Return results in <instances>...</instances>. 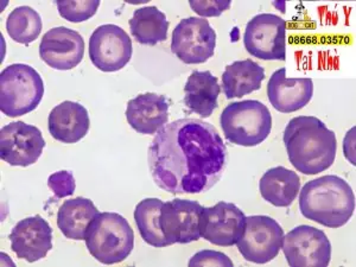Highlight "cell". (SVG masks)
I'll use <instances>...</instances> for the list:
<instances>
[{
  "label": "cell",
  "mask_w": 356,
  "mask_h": 267,
  "mask_svg": "<svg viewBox=\"0 0 356 267\" xmlns=\"http://www.w3.org/2000/svg\"><path fill=\"white\" fill-rule=\"evenodd\" d=\"M99 214L93 201L85 197L68 200L57 213V226L67 239L85 240L89 223Z\"/></svg>",
  "instance_id": "cell-23"
},
{
  "label": "cell",
  "mask_w": 356,
  "mask_h": 267,
  "mask_svg": "<svg viewBox=\"0 0 356 267\" xmlns=\"http://www.w3.org/2000/svg\"><path fill=\"white\" fill-rule=\"evenodd\" d=\"M163 204L164 202L162 200L144 199L138 203L134 209V221L142 239L147 245L157 248L170 246L159 225Z\"/></svg>",
  "instance_id": "cell-25"
},
{
  "label": "cell",
  "mask_w": 356,
  "mask_h": 267,
  "mask_svg": "<svg viewBox=\"0 0 356 267\" xmlns=\"http://www.w3.org/2000/svg\"><path fill=\"white\" fill-rule=\"evenodd\" d=\"M132 53L129 33L118 25H100L89 38L90 61L102 72L113 73L124 68L131 61Z\"/></svg>",
  "instance_id": "cell-11"
},
{
  "label": "cell",
  "mask_w": 356,
  "mask_h": 267,
  "mask_svg": "<svg viewBox=\"0 0 356 267\" xmlns=\"http://www.w3.org/2000/svg\"><path fill=\"white\" fill-rule=\"evenodd\" d=\"M283 252L291 267H327L332 260V243L323 231L302 225L284 236Z\"/></svg>",
  "instance_id": "cell-10"
},
{
  "label": "cell",
  "mask_w": 356,
  "mask_h": 267,
  "mask_svg": "<svg viewBox=\"0 0 356 267\" xmlns=\"http://www.w3.org/2000/svg\"><path fill=\"white\" fill-rule=\"evenodd\" d=\"M221 93V86L218 77L209 70H195L186 80L184 87V104L200 117L209 118L218 108V100Z\"/></svg>",
  "instance_id": "cell-20"
},
{
  "label": "cell",
  "mask_w": 356,
  "mask_h": 267,
  "mask_svg": "<svg viewBox=\"0 0 356 267\" xmlns=\"http://www.w3.org/2000/svg\"><path fill=\"white\" fill-rule=\"evenodd\" d=\"M245 223L246 216L239 207L221 201L203 208L200 233L201 238L216 246H234L243 235Z\"/></svg>",
  "instance_id": "cell-13"
},
{
  "label": "cell",
  "mask_w": 356,
  "mask_h": 267,
  "mask_svg": "<svg viewBox=\"0 0 356 267\" xmlns=\"http://www.w3.org/2000/svg\"><path fill=\"white\" fill-rule=\"evenodd\" d=\"M203 208L197 201L175 199L164 202L159 225L169 245L191 243L201 239L200 219Z\"/></svg>",
  "instance_id": "cell-14"
},
{
  "label": "cell",
  "mask_w": 356,
  "mask_h": 267,
  "mask_svg": "<svg viewBox=\"0 0 356 267\" xmlns=\"http://www.w3.org/2000/svg\"><path fill=\"white\" fill-rule=\"evenodd\" d=\"M85 55L83 37L76 30L58 26L49 30L42 38V61L56 70H70L80 65Z\"/></svg>",
  "instance_id": "cell-15"
},
{
  "label": "cell",
  "mask_w": 356,
  "mask_h": 267,
  "mask_svg": "<svg viewBox=\"0 0 356 267\" xmlns=\"http://www.w3.org/2000/svg\"><path fill=\"white\" fill-rule=\"evenodd\" d=\"M247 53L265 61H285L286 23L273 13H260L248 22L243 33Z\"/></svg>",
  "instance_id": "cell-7"
},
{
  "label": "cell",
  "mask_w": 356,
  "mask_h": 267,
  "mask_svg": "<svg viewBox=\"0 0 356 267\" xmlns=\"http://www.w3.org/2000/svg\"><path fill=\"white\" fill-rule=\"evenodd\" d=\"M44 95V82L31 65L15 63L0 74V110L10 118L36 110Z\"/></svg>",
  "instance_id": "cell-6"
},
{
  "label": "cell",
  "mask_w": 356,
  "mask_h": 267,
  "mask_svg": "<svg viewBox=\"0 0 356 267\" xmlns=\"http://www.w3.org/2000/svg\"><path fill=\"white\" fill-rule=\"evenodd\" d=\"M220 125L228 142L252 147L266 140L272 130V115L258 100H243L226 106Z\"/></svg>",
  "instance_id": "cell-5"
},
{
  "label": "cell",
  "mask_w": 356,
  "mask_h": 267,
  "mask_svg": "<svg viewBox=\"0 0 356 267\" xmlns=\"http://www.w3.org/2000/svg\"><path fill=\"white\" fill-rule=\"evenodd\" d=\"M131 33L134 40L144 45H156L166 41L169 21L156 6L137 8L130 21Z\"/></svg>",
  "instance_id": "cell-24"
},
{
  "label": "cell",
  "mask_w": 356,
  "mask_h": 267,
  "mask_svg": "<svg viewBox=\"0 0 356 267\" xmlns=\"http://www.w3.org/2000/svg\"><path fill=\"white\" fill-rule=\"evenodd\" d=\"M42 25L40 13L33 8L18 6L8 15L6 30L13 41L28 45L41 35Z\"/></svg>",
  "instance_id": "cell-26"
},
{
  "label": "cell",
  "mask_w": 356,
  "mask_h": 267,
  "mask_svg": "<svg viewBox=\"0 0 356 267\" xmlns=\"http://www.w3.org/2000/svg\"><path fill=\"white\" fill-rule=\"evenodd\" d=\"M283 140L289 161L302 174H320L335 162V132L318 118H293L285 127Z\"/></svg>",
  "instance_id": "cell-2"
},
{
  "label": "cell",
  "mask_w": 356,
  "mask_h": 267,
  "mask_svg": "<svg viewBox=\"0 0 356 267\" xmlns=\"http://www.w3.org/2000/svg\"><path fill=\"white\" fill-rule=\"evenodd\" d=\"M231 0H220V1H196L191 0L189 5L194 13L202 17H219L231 8Z\"/></svg>",
  "instance_id": "cell-30"
},
{
  "label": "cell",
  "mask_w": 356,
  "mask_h": 267,
  "mask_svg": "<svg viewBox=\"0 0 356 267\" xmlns=\"http://www.w3.org/2000/svg\"><path fill=\"white\" fill-rule=\"evenodd\" d=\"M226 144L211 122L183 118L163 126L149 146L156 186L170 194H202L226 170Z\"/></svg>",
  "instance_id": "cell-1"
},
{
  "label": "cell",
  "mask_w": 356,
  "mask_h": 267,
  "mask_svg": "<svg viewBox=\"0 0 356 267\" xmlns=\"http://www.w3.org/2000/svg\"><path fill=\"white\" fill-rule=\"evenodd\" d=\"M314 95V82L308 77L289 79L286 69L280 68L272 74L267 83V97L275 110L292 113L302 110Z\"/></svg>",
  "instance_id": "cell-17"
},
{
  "label": "cell",
  "mask_w": 356,
  "mask_h": 267,
  "mask_svg": "<svg viewBox=\"0 0 356 267\" xmlns=\"http://www.w3.org/2000/svg\"><path fill=\"white\" fill-rule=\"evenodd\" d=\"M284 229L266 215L246 216V223L236 246L245 260L266 264L278 255L284 243Z\"/></svg>",
  "instance_id": "cell-8"
},
{
  "label": "cell",
  "mask_w": 356,
  "mask_h": 267,
  "mask_svg": "<svg viewBox=\"0 0 356 267\" xmlns=\"http://www.w3.org/2000/svg\"><path fill=\"white\" fill-rule=\"evenodd\" d=\"M89 125L88 111L79 102H62L49 114V132L51 137L65 144L80 142L88 134Z\"/></svg>",
  "instance_id": "cell-19"
},
{
  "label": "cell",
  "mask_w": 356,
  "mask_h": 267,
  "mask_svg": "<svg viewBox=\"0 0 356 267\" xmlns=\"http://www.w3.org/2000/svg\"><path fill=\"white\" fill-rule=\"evenodd\" d=\"M11 250L19 259L35 263L53 248V229L40 215L21 220L8 235Z\"/></svg>",
  "instance_id": "cell-16"
},
{
  "label": "cell",
  "mask_w": 356,
  "mask_h": 267,
  "mask_svg": "<svg viewBox=\"0 0 356 267\" xmlns=\"http://www.w3.org/2000/svg\"><path fill=\"white\" fill-rule=\"evenodd\" d=\"M170 102L168 97L156 93L139 94L127 102L126 119L138 134H157L169 120Z\"/></svg>",
  "instance_id": "cell-18"
},
{
  "label": "cell",
  "mask_w": 356,
  "mask_h": 267,
  "mask_svg": "<svg viewBox=\"0 0 356 267\" xmlns=\"http://www.w3.org/2000/svg\"><path fill=\"white\" fill-rule=\"evenodd\" d=\"M48 186L56 199H65L75 193V178L70 171H57L48 178Z\"/></svg>",
  "instance_id": "cell-28"
},
{
  "label": "cell",
  "mask_w": 356,
  "mask_h": 267,
  "mask_svg": "<svg viewBox=\"0 0 356 267\" xmlns=\"http://www.w3.org/2000/svg\"><path fill=\"white\" fill-rule=\"evenodd\" d=\"M86 246L93 258L104 264L122 263L134 251V232L127 220L118 213H99L89 223Z\"/></svg>",
  "instance_id": "cell-4"
},
{
  "label": "cell",
  "mask_w": 356,
  "mask_h": 267,
  "mask_svg": "<svg viewBox=\"0 0 356 267\" xmlns=\"http://www.w3.org/2000/svg\"><path fill=\"white\" fill-rule=\"evenodd\" d=\"M259 191L266 202L275 207H290L300 194V178L295 171L275 166L263 175Z\"/></svg>",
  "instance_id": "cell-21"
},
{
  "label": "cell",
  "mask_w": 356,
  "mask_h": 267,
  "mask_svg": "<svg viewBox=\"0 0 356 267\" xmlns=\"http://www.w3.org/2000/svg\"><path fill=\"white\" fill-rule=\"evenodd\" d=\"M265 70L253 60L235 61L227 65L222 74V87L227 99L243 97L259 90Z\"/></svg>",
  "instance_id": "cell-22"
},
{
  "label": "cell",
  "mask_w": 356,
  "mask_h": 267,
  "mask_svg": "<svg viewBox=\"0 0 356 267\" xmlns=\"http://www.w3.org/2000/svg\"><path fill=\"white\" fill-rule=\"evenodd\" d=\"M57 10L62 18L72 23H81L88 21L89 18L97 13L100 6L99 0H88V1H65L57 0Z\"/></svg>",
  "instance_id": "cell-27"
},
{
  "label": "cell",
  "mask_w": 356,
  "mask_h": 267,
  "mask_svg": "<svg viewBox=\"0 0 356 267\" xmlns=\"http://www.w3.org/2000/svg\"><path fill=\"white\" fill-rule=\"evenodd\" d=\"M300 209L305 219L340 228L352 219L355 195L343 178L325 175L309 181L300 191Z\"/></svg>",
  "instance_id": "cell-3"
},
{
  "label": "cell",
  "mask_w": 356,
  "mask_h": 267,
  "mask_svg": "<svg viewBox=\"0 0 356 267\" xmlns=\"http://www.w3.org/2000/svg\"><path fill=\"white\" fill-rule=\"evenodd\" d=\"M189 266H222L233 267L234 264L225 253L204 250L199 252L191 258Z\"/></svg>",
  "instance_id": "cell-29"
},
{
  "label": "cell",
  "mask_w": 356,
  "mask_h": 267,
  "mask_svg": "<svg viewBox=\"0 0 356 267\" xmlns=\"http://www.w3.org/2000/svg\"><path fill=\"white\" fill-rule=\"evenodd\" d=\"M44 147V138L36 126L13 122L0 131V158L8 165H33L41 157Z\"/></svg>",
  "instance_id": "cell-12"
},
{
  "label": "cell",
  "mask_w": 356,
  "mask_h": 267,
  "mask_svg": "<svg viewBox=\"0 0 356 267\" xmlns=\"http://www.w3.org/2000/svg\"><path fill=\"white\" fill-rule=\"evenodd\" d=\"M216 33L206 18L189 17L172 33L171 51L186 65H200L214 55Z\"/></svg>",
  "instance_id": "cell-9"
}]
</instances>
